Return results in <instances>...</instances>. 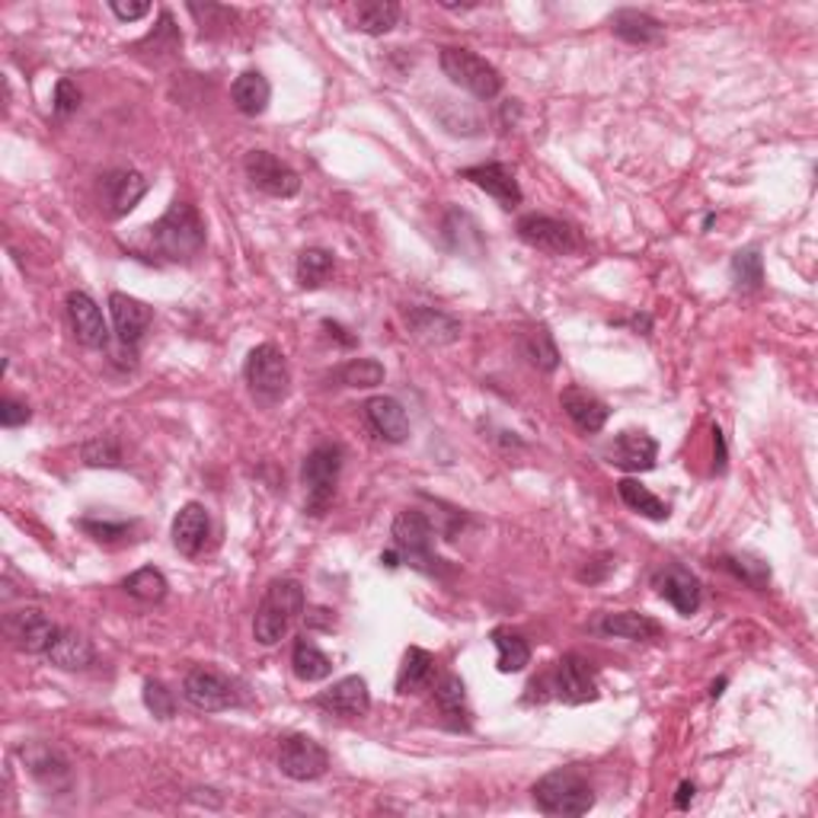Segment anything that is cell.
I'll return each instance as SVG.
<instances>
[{
    "instance_id": "74e56055",
    "label": "cell",
    "mask_w": 818,
    "mask_h": 818,
    "mask_svg": "<svg viewBox=\"0 0 818 818\" xmlns=\"http://www.w3.org/2000/svg\"><path fill=\"white\" fill-rule=\"evenodd\" d=\"M333 275V256L320 246H310L298 256V281L301 288H320Z\"/></svg>"
},
{
    "instance_id": "816d5d0a",
    "label": "cell",
    "mask_w": 818,
    "mask_h": 818,
    "mask_svg": "<svg viewBox=\"0 0 818 818\" xmlns=\"http://www.w3.org/2000/svg\"><path fill=\"white\" fill-rule=\"evenodd\" d=\"M380 563L394 570V566H400V553H397V550H387V553L380 556Z\"/></svg>"
},
{
    "instance_id": "4316f807",
    "label": "cell",
    "mask_w": 818,
    "mask_h": 818,
    "mask_svg": "<svg viewBox=\"0 0 818 818\" xmlns=\"http://www.w3.org/2000/svg\"><path fill=\"white\" fill-rule=\"evenodd\" d=\"M435 704L442 710L447 729L454 732H467L471 729V710H467V694H464V682L457 675H444L435 684Z\"/></svg>"
},
{
    "instance_id": "7dc6e473",
    "label": "cell",
    "mask_w": 818,
    "mask_h": 818,
    "mask_svg": "<svg viewBox=\"0 0 818 818\" xmlns=\"http://www.w3.org/2000/svg\"><path fill=\"white\" fill-rule=\"evenodd\" d=\"M109 10H112L122 23H135V20H144V16L151 13V3H119V0H112Z\"/></svg>"
},
{
    "instance_id": "8d00e7d4",
    "label": "cell",
    "mask_w": 818,
    "mask_h": 818,
    "mask_svg": "<svg viewBox=\"0 0 818 818\" xmlns=\"http://www.w3.org/2000/svg\"><path fill=\"white\" fill-rule=\"evenodd\" d=\"M493 643H496V652H499V672L502 675H515V672H524L528 662H531V646L524 637L511 633V630H496L493 633Z\"/></svg>"
},
{
    "instance_id": "f907efd6",
    "label": "cell",
    "mask_w": 818,
    "mask_h": 818,
    "mask_svg": "<svg viewBox=\"0 0 818 818\" xmlns=\"http://www.w3.org/2000/svg\"><path fill=\"white\" fill-rule=\"evenodd\" d=\"M323 327H327V330H330V336H336V340H340L342 345H355V340H352V336H342L345 330H342L340 323H330V320H327Z\"/></svg>"
},
{
    "instance_id": "f5cc1de1",
    "label": "cell",
    "mask_w": 818,
    "mask_h": 818,
    "mask_svg": "<svg viewBox=\"0 0 818 818\" xmlns=\"http://www.w3.org/2000/svg\"><path fill=\"white\" fill-rule=\"evenodd\" d=\"M722 687H726V678H719V682H716L714 687H710V697H714V700H716V697H719V694H722Z\"/></svg>"
},
{
    "instance_id": "83f0119b",
    "label": "cell",
    "mask_w": 818,
    "mask_h": 818,
    "mask_svg": "<svg viewBox=\"0 0 818 818\" xmlns=\"http://www.w3.org/2000/svg\"><path fill=\"white\" fill-rule=\"evenodd\" d=\"M231 97H234V106H237L243 115L256 119L269 109V100H273V87L269 80L259 74V70H243L234 87H231Z\"/></svg>"
},
{
    "instance_id": "30bf717a",
    "label": "cell",
    "mask_w": 818,
    "mask_h": 818,
    "mask_svg": "<svg viewBox=\"0 0 818 818\" xmlns=\"http://www.w3.org/2000/svg\"><path fill=\"white\" fill-rule=\"evenodd\" d=\"M550 690L556 700L570 704V707H579V704H588L598 697V682H595V668L588 659H582L576 652L563 655L550 675Z\"/></svg>"
},
{
    "instance_id": "5bb4252c",
    "label": "cell",
    "mask_w": 818,
    "mask_h": 818,
    "mask_svg": "<svg viewBox=\"0 0 818 818\" xmlns=\"http://www.w3.org/2000/svg\"><path fill=\"white\" fill-rule=\"evenodd\" d=\"M608 464L630 471V474H646L659 461V442L646 435V432H620L608 447H605Z\"/></svg>"
},
{
    "instance_id": "d6986e66",
    "label": "cell",
    "mask_w": 818,
    "mask_h": 818,
    "mask_svg": "<svg viewBox=\"0 0 818 818\" xmlns=\"http://www.w3.org/2000/svg\"><path fill=\"white\" fill-rule=\"evenodd\" d=\"M211 538V518L202 502H186L173 518V546L183 556H199Z\"/></svg>"
},
{
    "instance_id": "4fadbf2b",
    "label": "cell",
    "mask_w": 818,
    "mask_h": 818,
    "mask_svg": "<svg viewBox=\"0 0 818 818\" xmlns=\"http://www.w3.org/2000/svg\"><path fill=\"white\" fill-rule=\"evenodd\" d=\"M62 627H55L48 617L35 608H20L3 617V633L7 640L23 652H48Z\"/></svg>"
},
{
    "instance_id": "cb8c5ba5",
    "label": "cell",
    "mask_w": 818,
    "mask_h": 818,
    "mask_svg": "<svg viewBox=\"0 0 818 818\" xmlns=\"http://www.w3.org/2000/svg\"><path fill=\"white\" fill-rule=\"evenodd\" d=\"M368 425L377 432V439L390 444H404L409 439V416L394 397H372L365 404Z\"/></svg>"
},
{
    "instance_id": "603a6c76",
    "label": "cell",
    "mask_w": 818,
    "mask_h": 818,
    "mask_svg": "<svg viewBox=\"0 0 818 818\" xmlns=\"http://www.w3.org/2000/svg\"><path fill=\"white\" fill-rule=\"evenodd\" d=\"M407 323L412 336L429 345H447L461 336V320H454L451 313L435 310V307H409Z\"/></svg>"
},
{
    "instance_id": "484cf974",
    "label": "cell",
    "mask_w": 818,
    "mask_h": 818,
    "mask_svg": "<svg viewBox=\"0 0 818 818\" xmlns=\"http://www.w3.org/2000/svg\"><path fill=\"white\" fill-rule=\"evenodd\" d=\"M45 655H48V662H52L55 668H65V672H84V668H90V665H93V659H97L93 643H90L84 633L68 630V627H62V630H58L55 643L48 646Z\"/></svg>"
},
{
    "instance_id": "5b68a950",
    "label": "cell",
    "mask_w": 818,
    "mask_h": 818,
    "mask_svg": "<svg viewBox=\"0 0 818 818\" xmlns=\"http://www.w3.org/2000/svg\"><path fill=\"white\" fill-rule=\"evenodd\" d=\"M342 471V447L340 444H317L305 457L301 467V483L307 493V511L313 518L327 515V509L336 499V486H340Z\"/></svg>"
},
{
    "instance_id": "d590c367",
    "label": "cell",
    "mask_w": 818,
    "mask_h": 818,
    "mask_svg": "<svg viewBox=\"0 0 818 818\" xmlns=\"http://www.w3.org/2000/svg\"><path fill=\"white\" fill-rule=\"evenodd\" d=\"M521 352H524V358L538 368V372H556V365H560V352H556V342L550 336V330L546 327H534V330H528L524 336H521Z\"/></svg>"
},
{
    "instance_id": "d6a6232c",
    "label": "cell",
    "mask_w": 818,
    "mask_h": 818,
    "mask_svg": "<svg viewBox=\"0 0 818 818\" xmlns=\"http://www.w3.org/2000/svg\"><path fill=\"white\" fill-rule=\"evenodd\" d=\"M617 493H620V499H623V506L627 509H633L637 515H643V518H652V521H668V502H662L655 493H649L646 486L640 483V479H620L617 483Z\"/></svg>"
},
{
    "instance_id": "4dcf8cb0",
    "label": "cell",
    "mask_w": 818,
    "mask_h": 818,
    "mask_svg": "<svg viewBox=\"0 0 818 818\" xmlns=\"http://www.w3.org/2000/svg\"><path fill=\"white\" fill-rule=\"evenodd\" d=\"M432 675H435V659H432V652H425V649L419 646H409L407 655H404V665H400V675H397V694H416V690H422L425 684L432 682Z\"/></svg>"
},
{
    "instance_id": "9a60e30c",
    "label": "cell",
    "mask_w": 818,
    "mask_h": 818,
    "mask_svg": "<svg viewBox=\"0 0 818 818\" xmlns=\"http://www.w3.org/2000/svg\"><path fill=\"white\" fill-rule=\"evenodd\" d=\"M65 305H68L70 330H74L77 342L87 345V349H106L109 345V327L102 320L100 305L87 291H70Z\"/></svg>"
},
{
    "instance_id": "1f68e13d",
    "label": "cell",
    "mask_w": 818,
    "mask_h": 818,
    "mask_svg": "<svg viewBox=\"0 0 818 818\" xmlns=\"http://www.w3.org/2000/svg\"><path fill=\"white\" fill-rule=\"evenodd\" d=\"M355 30L368 35H384L390 33L400 20V3L394 0H368V3H358L355 7Z\"/></svg>"
},
{
    "instance_id": "52a82bcc",
    "label": "cell",
    "mask_w": 818,
    "mask_h": 818,
    "mask_svg": "<svg viewBox=\"0 0 818 818\" xmlns=\"http://www.w3.org/2000/svg\"><path fill=\"white\" fill-rule=\"evenodd\" d=\"M442 70L454 87L477 100H496L502 93V74L471 48H442Z\"/></svg>"
},
{
    "instance_id": "ac0fdd59",
    "label": "cell",
    "mask_w": 818,
    "mask_h": 818,
    "mask_svg": "<svg viewBox=\"0 0 818 818\" xmlns=\"http://www.w3.org/2000/svg\"><path fill=\"white\" fill-rule=\"evenodd\" d=\"M655 588L684 617H690V614L700 608V601H704L700 579L690 570H684V566H665V570H659L655 573Z\"/></svg>"
},
{
    "instance_id": "f546056e",
    "label": "cell",
    "mask_w": 818,
    "mask_h": 818,
    "mask_svg": "<svg viewBox=\"0 0 818 818\" xmlns=\"http://www.w3.org/2000/svg\"><path fill=\"white\" fill-rule=\"evenodd\" d=\"M23 761L30 764V774L42 786H48V789L68 786L70 767L58 751H52L48 745H33V749H23Z\"/></svg>"
},
{
    "instance_id": "9c48e42d",
    "label": "cell",
    "mask_w": 818,
    "mask_h": 818,
    "mask_svg": "<svg viewBox=\"0 0 818 818\" xmlns=\"http://www.w3.org/2000/svg\"><path fill=\"white\" fill-rule=\"evenodd\" d=\"M243 173L259 192H266L273 199H291L301 189V176L269 151H250L243 157Z\"/></svg>"
},
{
    "instance_id": "e575fe53",
    "label": "cell",
    "mask_w": 818,
    "mask_h": 818,
    "mask_svg": "<svg viewBox=\"0 0 818 818\" xmlns=\"http://www.w3.org/2000/svg\"><path fill=\"white\" fill-rule=\"evenodd\" d=\"M122 588L135 598V601H141V605H161L164 598H167V576L161 573V570H154V566H141V570H135L129 579L122 582Z\"/></svg>"
},
{
    "instance_id": "836d02e7",
    "label": "cell",
    "mask_w": 818,
    "mask_h": 818,
    "mask_svg": "<svg viewBox=\"0 0 818 818\" xmlns=\"http://www.w3.org/2000/svg\"><path fill=\"white\" fill-rule=\"evenodd\" d=\"M291 668H295V675L301 678V682L313 684V682H323V678H330V672H333V662H330V655L323 652V649L317 646V643H310V640H298L295 643V652H291Z\"/></svg>"
},
{
    "instance_id": "277c9868",
    "label": "cell",
    "mask_w": 818,
    "mask_h": 818,
    "mask_svg": "<svg viewBox=\"0 0 818 818\" xmlns=\"http://www.w3.org/2000/svg\"><path fill=\"white\" fill-rule=\"evenodd\" d=\"M243 377L250 394L263 404V407H275L278 400L288 397L291 387V372H288V358L275 342H263L246 355L243 365Z\"/></svg>"
},
{
    "instance_id": "f35d334b",
    "label": "cell",
    "mask_w": 818,
    "mask_h": 818,
    "mask_svg": "<svg viewBox=\"0 0 818 818\" xmlns=\"http://www.w3.org/2000/svg\"><path fill=\"white\" fill-rule=\"evenodd\" d=\"M732 278H736V285L745 288V291L761 288V281H764V259H761V253H758V250H742V253H736V259H732Z\"/></svg>"
},
{
    "instance_id": "ee69618b",
    "label": "cell",
    "mask_w": 818,
    "mask_h": 818,
    "mask_svg": "<svg viewBox=\"0 0 818 818\" xmlns=\"http://www.w3.org/2000/svg\"><path fill=\"white\" fill-rule=\"evenodd\" d=\"M80 528L93 538V541H125L129 534H132V524H125V521H90V518H84L80 521Z\"/></svg>"
},
{
    "instance_id": "44dd1931",
    "label": "cell",
    "mask_w": 818,
    "mask_h": 818,
    "mask_svg": "<svg viewBox=\"0 0 818 818\" xmlns=\"http://www.w3.org/2000/svg\"><path fill=\"white\" fill-rule=\"evenodd\" d=\"M560 404L566 409V416L573 419V425L585 432V435H595V432H601L605 429V422H608V416H611V409L605 407V400H598L592 390H585V387H566L563 394H560Z\"/></svg>"
},
{
    "instance_id": "6da1fadb",
    "label": "cell",
    "mask_w": 818,
    "mask_h": 818,
    "mask_svg": "<svg viewBox=\"0 0 818 818\" xmlns=\"http://www.w3.org/2000/svg\"><path fill=\"white\" fill-rule=\"evenodd\" d=\"M147 237L164 259L189 263L204 250V221L189 202H173L167 214L147 228Z\"/></svg>"
},
{
    "instance_id": "60d3db41",
    "label": "cell",
    "mask_w": 818,
    "mask_h": 818,
    "mask_svg": "<svg viewBox=\"0 0 818 818\" xmlns=\"http://www.w3.org/2000/svg\"><path fill=\"white\" fill-rule=\"evenodd\" d=\"M340 380L345 387H377L384 384V365L375 358H352L349 365H342Z\"/></svg>"
},
{
    "instance_id": "7402d4cb",
    "label": "cell",
    "mask_w": 818,
    "mask_h": 818,
    "mask_svg": "<svg viewBox=\"0 0 818 818\" xmlns=\"http://www.w3.org/2000/svg\"><path fill=\"white\" fill-rule=\"evenodd\" d=\"M461 176L471 179L486 196H493L502 208H515L521 202V186L506 164H479V167H467Z\"/></svg>"
},
{
    "instance_id": "ba28073f",
    "label": "cell",
    "mask_w": 818,
    "mask_h": 818,
    "mask_svg": "<svg viewBox=\"0 0 818 818\" xmlns=\"http://www.w3.org/2000/svg\"><path fill=\"white\" fill-rule=\"evenodd\" d=\"M183 697L196 707V710H202V714H221V710H234L243 704V697H240L237 682L234 678H228V675H221L218 668H192L189 675H186V682H183Z\"/></svg>"
},
{
    "instance_id": "f6af8a7d",
    "label": "cell",
    "mask_w": 818,
    "mask_h": 818,
    "mask_svg": "<svg viewBox=\"0 0 818 818\" xmlns=\"http://www.w3.org/2000/svg\"><path fill=\"white\" fill-rule=\"evenodd\" d=\"M33 419V412L26 404H20V400H13V397H3L0 400V425L3 429H16V425H26Z\"/></svg>"
},
{
    "instance_id": "d4e9b609",
    "label": "cell",
    "mask_w": 818,
    "mask_h": 818,
    "mask_svg": "<svg viewBox=\"0 0 818 818\" xmlns=\"http://www.w3.org/2000/svg\"><path fill=\"white\" fill-rule=\"evenodd\" d=\"M611 30L617 38H623L627 45H637V48H652V45L665 42V26L643 10L611 13Z\"/></svg>"
},
{
    "instance_id": "2e32d148",
    "label": "cell",
    "mask_w": 818,
    "mask_h": 818,
    "mask_svg": "<svg viewBox=\"0 0 818 818\" xmlns=\"http://www.w3.org/2000/svg\"><path fill=\"white\" fill-rule=\"evenodd\" d=\"M320 710H327L330 716H342V719H358L372 710V690H368V682L358 678V675H349L336 682L330 690H323L317 700H313Z\"/></svg>"
},
{
    "instance_id": "8992f818",
    "label": "cell",
    "mask_w": 818,
    "mask_h": 818,
    "mask_svg": "<svg viewBox=\"0 0 818 818\" xmlns=\"http://www.w3.org/2000/svg\"><path fill=\"white\" fill-rule=\"evenodd\" d=\"M394 550L400 553V560L409 563L412 570H422V573H429V576H435V573H442V560L435 556V550H432V541H435V534H432V521L422 515L419 509H407L400 511L397 518H394Z\"/></svg>"
},
{
    "instance_id": "b9f144b4",
    "label": "cell",
    "mask_w": 818,
    "mask_h": 818,
    "mask_svg": "<svg viewBox=\"0 0 818 818\" xmlns=\"http://www.w3.org/2000/svg\"><path fill=\"white\" fill-rule=\"evenodd\" d=\"M80 457L90 467H122V451H119V442L112 435H100V439L84 444Z\"/></svg>"
},
{
    "instance_id": "3957f363",
    "label": "cell",
    "mask_w": 818,
    "mask_h": 818,
    "mask_svg": "<svg viewBox=\"0 0 818 818\" xmlns=\"http://www.w3.org/2000/svg\"><path fill=\"white\" fill-rule=\"evenodd\" d=\"M534 806L544 816H585L595 806V793L592 784L582 777L576 767H560L544 774L534 784Z\"/></svg>"
},
{
    "instance_id": "c3c4849f",
    "label": "cell",
    "mask_w": 818,
    "mask_h": 818,
    "mask_svg": "<svg viewBox=\"0 0 818 818\" xmlns=\"http://www.w3.org/2000/svg\"><path fill=\"white\" fill-rule=\"evenodd\" d=\"M714 444H716V471H722L726 467V439H722V432L714 429Z\"/></svg>"
},
{
    "instance_id": "681fc988",
    "label": "cell",
    "mask_w": 818,
    "mask_h": 818,
    "mask_svg": "<svg viewBox=\"0 0 818 818\" xmlns=\"http://www.w3.org/2000/svg\"><path fill=\"white\" fill-rule=\"evenodd\" d=\"M690 803H694V784H687V781H684V784L678 786V796H675V806H678V809H687Z\"/></svg>"
},
{
    "instance_id": "7a4b0ae2",
    "label": "cell",
    "mask_w": 818,
    "mask_h": 818,
    "mask_svg": "<svg viewBox=\"0 0 818 818\" xmlns=\"http://www.w3.org/2000/svg\"><path fill=\"white\" fill-rule=\"evenodd\" d=\"M305 614V588L295 579H275L259 608L253 617V637L259 646H275L281 643V637H288V630L295 627V620Z\"/></svg>"
},
{
    "instance_id": "ab89813d",
    "label": "cell",
    "mask_w": 818,
    "mask_h": 818,
    "mask_svg": "<svg viewBox=\"0 0 818 818\" xmlns=\"http://www.w3.org/2000/svg\"><path fill=\"white\" fill-rule=\"evenodd\" d=\"M722 566L736 576V579H742L751 588H767V582H771V566L767 563H761V560H751V556H726L722 560Z\"/></svg>"
},
{
    "instance_id": "f1b7e54d",
    "label": "cell",
    "mask_w": 818,
    "mask_h": 818,
    "mask_svg": "<svg viewBox=\"0 0 818 818\" xmlns=\"http://www.w3.org/2000/svg\"><path fill=\"white\" fill-rule=\"evenodd\" d=\"M598 627H601V633H608V637L633 640V643H646V640H655V637L662 633V627H659L649 614L640 611L605 614Z\"/></svg>"
},
{
    "instance_id": "bcb514c9",
    "label": "cell",
    "mask_w": 818,
    "mask_h": 818,
    "mask_svg": "<svg viewBox=\"0 0 818 818\" xmlns=\"http://www.w3.org/2000/svg\"><path fill=\"white\" fill-rule=\"evenodd\" d=\"M77 106H80V90L70 80H58V87H55V115L68 119L70 112H77Z\"/></svg>"
},
{
    "instance_id": "7bdbcfd3",
    "label": "cell",
    "mask_w": 818,
    "mask_h": 818,
    "mask_svg": "<svg viewBox=\"0 0 818 818\" xmlns=\"http://www.w3.org/2000/svg\"><path fill=\"white\" fill-rule=\"evenodd\" d=\"M144 707L157 716V719H170L176 714L173 690L164 682H144Z\"/></svg>"
},
{
    "instance_id": "7c38bea8",
    "label": "cell",
    "mask_w": 818,
    "mask_h": 818,
    "mask_svg": "<svg viewBox=\"0 0 818 818\" xmlns=\"http://www.w3.org/2000/svg\"><path fill=\"white\" fill-rule=\"evenodd\" d=\"M518 237L524 240L528 246L544 250V253H553V256H566V253L579 250L576 231H573L566 221L550 218V214H524V218L518 221Z\"/></svg>"
},
{
    "instance_id": "e0dca14e",
    "label": "cell",
    "mask_w": 818,
    "mask_h": 818,
    "mask_svg": "<svg viewBox=\"0 0 818 818\" xmlns=\"http://www.w3.org/2000/svg\"><path fill=\"white\" fill-rule=\"evenodd\" d=\"M109 313H112V327H115V336L122 345L135 349L141 336L147 333L151 320H154V310L137 301L132 295H122V291H112L109 295Z\"/></svg>"
},
{
    "instance_id": "8fae6325",
    "label": "cell",
    "mask_w": 818,
    "mask_h": 818,
    "mask_svg": "<svg viewBox=\"0 0 818 818\" xmlns=\"http://www.w3.org/2000/svg\"><path fill=\"white\" fill-rule=\"evenodd\" d=\"M278 767L291 781H317L330 771V751L310 736H288L278 745Z\"/></svg>"
},
{
    "instance_id": "ffe728a7",
    "label": "cell",
    "mask_w": 818,
    "mask_h": 818,
    "mask_svg": "<svg viewBox=\"0 0 818 818\" xmlns=\"http://www.w3.org/2000/svg\"><path fill=\"white\" fill-rule=\"evenodd\" d=\"M147 192V179L137 170H112L102 179V202L109 218H122L135 208Z\"/></svg>"
}]
</instances>
